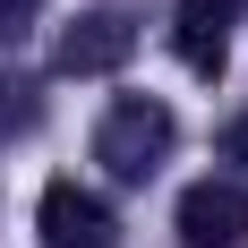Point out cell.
I'll return each mask as SVG.
<instances>
[{
  "label": "cell",
  "mask_w": 248,
  "mask_h": 248,
  "mask_svg": "<svg viewBox=\"0 0 248 248\" xmlns=\"http://www.w3.org/2000/svg\"><path fill=\"white\" fill-rule=\"evenodd\" d=\"M171 137H180L171 103L120 94V103L94 120V163H103L111 180H154V171H163V154H171Z\"/></svg>",
  "instance_id": "1"
},
{
  "label": "cell",
  "mask_w": 248,
  "mask_h": 248,
  "mask_svg": "<svg viewBox=\"0 0 248 248\" xmlns=\"http://www.w3.org/2000/svg\"><path fill=\"white\" fill-rule=\"evenodd\" d=\"M34 231H43V248H111V205H103V188H86V180H51L43 197H34Z\"/></svg>",
  "instance_id": "2"
},
{
  "label": "cell",
  "mask_w": 248,
  "mask_h": 248,
  "mask_svg": "<svg viewBox=\"0 0 248 248\" xmlns=\"http://www.w3.org/2000/svg\"><path fill=\"white\" fill-rule=\"evenodd\" d=\"M128 51H137V17H128V9H86V17L51 43V69L60 77H103V69H120Z\"/></svg>",
  "instance_id": "3"
},
{
  "label": "cell",
  "mask_w": 248,
  "mask_h": 248,
  "mask_svg": "<svg viewBox=\"0 0 248 248\" xmlns=\"http://www.w3.org/2000/svg\"><path fill=\"white\" fill-rule=\"evenodd\" d=\"M171 223L188 248H248V188L240 180H197V188H180Z\"/></svg>",
  "instance_id": "4"
},
{
  "label": "cell",
  "mask_w": 248,
  "mask_h": 248,
  "mask_svg": "<svg viewBox=\"0 0 248 248\" xmlns=\"http://www.w3.org/2000/svg\"><path fill=\"white\" fill-rule=\"evenodd\" d=\"M240 9H248V0H180V17H171V43H180V60H188L197 77H223Z\"/></svg>",
  "instance_id": "5"
},
{
  "label": "cell",
  "mask_w": 248,
  "mask_h": 248,
  "mask_svg": "<svg viewBox=\"0 0 248 248\" xmlns=\"http://www.w3.org/2000/svg\"><path fill=\"white\" fill-rule=\"evenodd\" d=\"M34 9H43V0H0V51H17V43H26Z\"/></svg>",
  "instance_id": "6"
},
{
  "label": "cell",
  "mask_w": 248,
  "mask_h": 248,
  "mask_svg": "<svg viewBox=\"0 0 248 248\" xmlns=\"http://www.w3.org/2000/svg\"><path fill=\"white\" fill-rule=\"evenodd\" d=\"M223 163H240V171H248V111L223 128Z\"/></svg>",
  "instance_id": "7"
}]
</instances>
